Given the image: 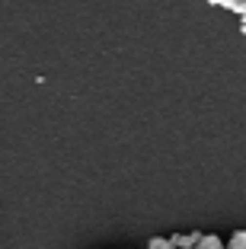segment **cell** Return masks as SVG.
I'll return each instance as SVG.
<instances>
[{
	"label": "cell",
	"mask_w": 246,
	"mask_h": 249,
	"mask_svg": "<svg viewBox=\"0 0 246 249\" xmlns=\"http://www.w3.org/2000/svg\"><path fill=\"white\" fill-rule=\"evenodd\" d=\"M198 240H202V233H198V230H192V233H173V236H170L173 249H195Z\"/></svg>",
	"instance_id": "1"
},
{
	"label": "cell",
	"mask_w": 246,
	"mask_h": 249,
	"mask_svg": "<svg viewBox=\"0 0 246 249\" xmlns=\"http://www.w3.org/2000/svg\"><path fill=\"white\" fill-rule=\"evenodd\" d=\"M195 249H227V243L221 240L217 233H202V240H198Z\"/></svg>",
	"instance_id": "2"
},
{
	"label": "cell",
	"mask_w": 246,
	"mask_h": 249,
	"mask_svg": "<svg viewBox=\"0 0 246 249\" xmlns=\"http://www.w3.org/2000/svg\"><path fill=\"white\" fill-rule=\"evenodd\" d=\"M217 7L230 10V13H240L246 19V0H217Z\"/></svg>",
	"instance_id": "3"
},
{
	"label": "cell",
	"mask_w": 246,
	"mask_h": 249,
	"mask_svg": "<svg viewBox=\"0 0 246 249\" xmlns=\"http://www.w3.org/2000/svg\"><path fill=\"white\" fill-rule=\"evenodd\" d=\"M227 249H246V230H233V236L227 240Z\"/></svg>",
	"instance_id": "4"
},
{
	"label": "cell",
	"mask_w": 246,
	"mask_h": 249,
	"mask_svg": "<svg viewBox=\"0 0 246 249\" xmlns=\"http://www.w3.org/2000/svg\"><path fill=\"white\" fill-rule=\"evenodd\" d=\"M147 249H173V243H170V236H153L147 243Z\"/></svg>",
	"instance_id": "5"
},
{
	"label": "cell",
	"mask_w": 246,
	"mask_h": 249,
	"mask_svg": "<svg viewBox=\"0 0 246 249\" xmlns=\"http://www.w3.org/2000/svg\"><path fill=\"white\" fill-rule=\"evenodd\" d=\"M240 32H243V36H246V19H240Z\"/></svg>",
	"instance_id": "6"
},
{
	"label": "cell",
	"mask_w": 246,
	"mask_h": 249,
	"mask_svg": "<svg viewBox=\"0 0 246 249\" xmlns=\"http://www.w3.org/2000/svg\"><path fill=\"white\" fill-rule=\"evenodd\" d=\"M99 249H102V246H99Z\"/></svg>",
	"instance_id": "7"
}]
</instances>
